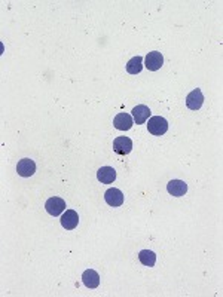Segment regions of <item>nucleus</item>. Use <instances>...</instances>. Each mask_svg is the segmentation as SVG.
I'll return each instance as SVG.
<instances>
[{"label":"nucleus","instance_id":"obj_1","mask_svg":"<svg viewBox=\"0 0 223 297\" xmlns=\"http://www.w3.org/2000/svg\"><path fill=\"white\" fill-rule=\"evenodd\" d=\"M148 130L153 135H164L168 131V122L162 116H152L148 121Z\"/></svg>","mask_w":223,"mask_h":297},{"label":"nucleus","instance_id":"obj_2","mask_svg":"<svg viewBox=\"0 0 223 297\" xmlns=\"http://www.w3.org/2000/svg\"><path fill=\"white\" fill-rule=\"evenodd\" d=\"M45 208H46V211L48 214L54 216V217H57V216H61L66 210V202L64 199L58 198V196H52L46 201L45 204Z\"/></svg>","mask_w":223,"mask_h":297},{"label":"nucleus","instance_id":"obj_3","mask_svg":"<svg viewBox=\"0 0 223 297\" xmlns=\"http://www.w3.org/2000/svg\"><path fill=\"white\" fill-rule=\"evenodd\" d=\"M162 64H164V56H162V54L158 52V51L149 52V54L146 55V58H145V67H146L148 70H150V72L159 70V69L162 67Z\"/></svg>","mask_w":223,"mask_h":297},{"label":"nucleus","instance_id":"obj_4","mask_svg":"<svg viewBox=\"0 0 223 297\" xmlns=\"http://www.w3.org/2000/svg\"><path fill=\"white\" fill-rule=\"evenodd\" d=\"M204 104V95L201 93L200 88H195L192 93H189V95L186 97V106L190 110H200Z\"/></svg>","mask_w":223,"mask_h":297},{"label":"nucleus","instance_id":"obj_5","mask_svg":"<svg viewBox=\"0 0 223 297\" xmlns=\"http://www.w3.org/2000/svg\"><path fill=\"white\" fill-rule=\"evenodd\" d=\"M36 172V164L30 158H24L17 164V174L21 177H32Z\"/></svg>","mask_w":223,"mask_h":297},{"label":"nucleus","instance_id":"obj_6","mask_svg":"<svg viewBox=\"0 0 223 297\" xmlns=\"http://www.w3.org/2000/svg\"><path fill=\"white\" fill-rule=\"evenodd\" d=\"M113 150L118 155H128L132 150V141L128 137H116L113 140Z\"/></svg>","mask_w":223,"mask_h":297},{"label":"nucleus","instance_id":"obj_7","mask_svg":"<svg viewBox=\"0 0 223 297\" xmlns=\"http://www.w3.org/2000/svg\"><path fill=\"white\" fill-rule=\"evenodd\" d=\"M132 121L137 124V125H142L145 122H148V119L150 116V109L145 104H138L132 109Z\"/></svg>","mask_w":223,"mask_h":297},{"label":"nucleus","instance_id":"obj_8","mask_svg":"<svg viewBox=\"0 0 223 297\" xmlns=\"http://www.w3.org/2000/svg\"><path fill=\"white\" fill-rule=\"evenodd\" d=\"M113 125H115V128L119 130V131H128V130H131L132 125H134L132 116L128 114V113H119V114H116L115 119H113Z\"/></svg>","mask_w":223,"mask_h":297},{"label":"nucleus","instance_id":"obj_9","mask_svg":"<svg viewBox=\"0 0 223 297\" xmlns=\"http://www.w3.org/2000/svg\"><path fill=\"white\" fill-rule=\"evenodd\" d=\"M104 199H106L107 205H110V206H121L124 204V193L119 189L112 187L106 192Z\"/></svg>","mask_w":223,"mask_h":297},{"label":"nucleus","instance_id":"obj_10","mask_svg":"<svg viewBox=\"0 0 223 297\" xmlns=\"http://www.w3.org/2000/svg\"><path fill=\"white\" fill-rule=\"evenodd\" d=\"M79 224V216L74 210H67L64 211V214L61 216V226L67 230H73L76 229V226Z\"/></svg>","mask_w":223,"mask_h":297},{"label":"nucleus","instance_id":"obj_11","mask_svg":"<svg viewBox=\"0 0 223 297\" xmlns=\"http://www.w3.org/2000/svg\"><path fill=\"white\" fill-rule=\"evenodd\" d=\"M97 178L103 185H112L116 180V171L112 167H101L97 171Z\"/></svg>","mask_w":223,"mask_h":297},{"label":"nucleus","instance_id":"obj_12","mask_svg":"<svg viewBox=\"0 0 223 297\" xmlns=\"http://www.w3.org/2000/svg\"><path fill=\"white\" fill-rule=\"evenodd\" d=\"M167 190L171 196H176V198H180L183 195H186L187 192V185L183 182V180H171L167 185Z\"/></svg>","mask_w":223,"mask_h":297},{"label":"nucleus","instance_id":"obj_13","mask_svg":"<svg viewBox=\"0 0 223 297\" xmlns=\"http://www.w3.org/2000/svg\"><path fill=\"white\" fill-rule=\"evenodd\" d=\"M82 281H83V285L88 288H97L100 285V275L94 269H88L83 272Z\"/></svg>","mask_w":223,"mask_h":297},{"label":"nucleus","instance_id":"obj_14","mask_svg":"<svg viewBox=\"0 0 223 297\" xmlns=\"http://www.w3.org/2000/svg\"><path fill=\"white\" fill-rule=\"evenodd\" d=\"M143 58L140 55H137V56H132L130 61L127 63L125 69L130 74H138L142 70H143Z\"/></svg>","mask_w":223,"mask_h":297},{"label":"nucleus","instance_id":"obj_15","mask_svg":"<svg viewBox=\"0 0 223 297\" xmlns=\"http://www.w3.org/2000/svg\"><path fill=\"white\" fill-rule=\"evenodd\" d=\"M138 259H140L143 266H148V267H152L156 263V254L153 251H150V250L140 251V253H138Z\"/></svg>","mask_w":223,"mask_h":297}]
</instances>
